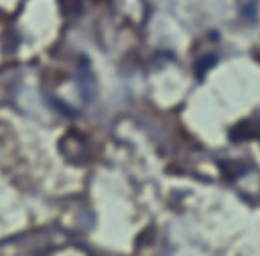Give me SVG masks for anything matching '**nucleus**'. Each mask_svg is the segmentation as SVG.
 Returning a JSON list of instances; mask_svg holds the SVG:
<instances>
[{"mask_svg": "<svg viewBox=\"0 0 260 256\" xmlns=\"http://www.w3.org/2000/svg\"><path fill=\"white\" fill-rule=\"evenodd\" d=\"M260 134V126L256 124V122H240L234 130H232V134H230V138L234 140V142H240V140H248V138H254V136H258Z\"/></svg>", "mask_w": 260, "mask_h": 256, "instance_id": "nucleus-1", "label": "nucleus"}, {"mask_svg": "<svg viewBox=\"0 0 260 256\" xmlns=\"http://www.w3.org/2000/svg\"><path fill=\"white\" fill-rule=\"evenodd\" d=\"M215 63H217V55H215V53H207V55H203V57L197 59V63H195V73H197L199 77H203V73L209 71Z\"/></svg>", "mask_w": 260, "mask_h": 256, "instance_id": "nucleus-2", "label": "nucleus"}]
</instances>
